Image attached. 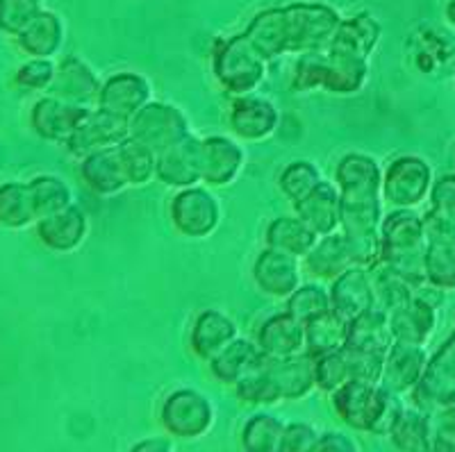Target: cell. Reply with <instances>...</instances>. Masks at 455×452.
<instances>
[{
	"mask_svg": "<svg viewBox=\"0 0 455 452\" xmlns=\"http://www.w3.org/2000/svg\"><path fill=\"white\" fill-rule=\"evenodd\" d=\"M35 234L46 250L55 255H71L87 242L89 216L78 202H73L67 210L39 218L35 223Z\"/></svg>",
	"mask_w": 455,
	"mask_h": 452,
	"instance_id": "ac0fdd59",
	"label": "cell"
},
{
	"mask_svg": "<svg viewBox=\"0 0 455 452\" xmlns=\"http://www.w3.org/2000/svg\"><path fill=\"white\" fill-rule=\"evenodd\" d=\"M267 64L243 35L221 39L212 52V75L230 98L258 91L267 77Z\"/></svg>",
	"mask_w": 455,
	"mask_h": 452,
	"instance_id": "8992f818",
	"label": "cell"
},
{
	"mask_svg": "<svg viewBox=\"0 0 455 452\" xmlns=\"http://www.w3.org/2000/svg\"><path fill=\"white\" fill-rule=\"evenodd\" d=\"M351 380L348 373V361L344 355V348L328 353V355L315 357V386L321 393L331 396L332 391L339 389L341 385H347Z\"/></svg>",
	"mask_w": 455,
	"mask_h": 452,
	"instance_id": "7dc6e473",
	"label": "cell"
},
{
	"mask_svg": "<svg viewBox=\"0 0 455 452\" xmlns=\"http://www.w3.org/2000/svg\"><path fill=\"white\" fill-rule=\"evenodd\" d=\"M328 293H331L332 312H337L347 321L357 319V316H363L369 309L376 307L369 268L353 266L344 271L339 278L328 284Z\"/></svg>",
	"mask_w": 455,
	"mask_h": 452,
	"instance_id": "484cf974",
	"label": "cell"
},
{
	"mask_svg": "<svg viewBox=\"0 0 455 452\" xmlns=\"http://www.w3.org/2000/svg\"><path fill=\"white\" fill-rule=\"evenodd\" d=\"M348 325L351 321H347L344 316H339L337 312H328L323 316H319L316 321L306 325V353L315 360V357L328 355V353H335V350L344 348L348 337Z\"/></svg>",
	"mask_w": 455,
	"mask_h": 452,
	"instance_id": "74e56055",
	"label": "cell"
},
{
	"mask_svg": "<svg viewBox=\"0 0 455 452\" xmlns=\"http://www.w3.org/2000/svg\"><path fill=\"white\" fill-rule=\"evenodd\" d=\"M223 218L221 202L207 185L173 191L169 201V221L185 239H207L219 230Z\"/></svg>",
	"mask_w": 455,
	"mask_h": 452,
	"instance_id": "ba28073f",
	"label": "cell"
},
{
	"mask_svg": "<svg viewBox=\"0 0 455 452\" xmlns=\"http://www.w3.org/2000/svg\"><path fill=\"white\" fill-rule=\"evenodd\" d=\"M36 214L32 207L28 180L0 182V227L10 232H23L35 227Z\"/></svg>",
	"mask_w": 455,
	"mask_h": 452,
	"instance_id": "e575fe53",
	"label": "cell"
},
{
	"mask_svg": "<svg viewBox=\"0 0 455 452\" xmlns=\"http://www.w3.org/2000/svg\"><path fill=\"white\" fill-rule=\"evenodd\" d=\"M239 337V328L233 316H228L221 309H203L194 316L189 325V350L201 361H210L217 353H221L230 341Z\"/></svg>",
	"mask_w": 455,
	"mask_h": 452,
	"instance_id": "603a6c76",
	"label": "cell"
},
{
	"mask_svg": "<svg viewBox=\"0 0 455 452\" xmlns=\"http://www.w3.org/2000/svg\"><path fill=\"white\" fill-rule=\"evenodd\" d=\"M130 137V121L121 119L116 114L105 112L100 107H93L87 114V119L78 125V130L73 132L71 139L64 144L71 157L76 160H84L87 155L100 153V150L116 148L124 144Z\"/></svg>",
	"mask_w": 455,
	"mask_h": 452,
	"instance_id": "5bb4252c",
	"label": "cell"
},
{
	"mask_svg": "<svg viewBox=\"0 0 455 452\" xmlns=\"http://www.w3.org/2000/svg\"><path fill=\"white\" fill-rule=\"evenodd\" d=\"M323 180L319 166L310 160H294L278 173V189L290 202L300 201Z\"/></svg>",
	"mask_w": 455,
	"mask_h": 452,
	"instance_id": "ee69618b",
	"label": "cell"
},
{
	"mask_svg": "<svg viewBox=\"0 0 455 452\" xmlns=\"http://www.w3.org/2000/svg\"><path fill=\"white\" fill-rule=\"evenodd\" d=\"M233 391L235 398L242 405L253 407V409H271V407L284 402L278 382L274 380L269 370L264 369V364L258 370H253V373H249L246 377H242L233 386Z\"/></svg>",
	"mask_w": 455,
	"mask_h": 452,
	"instance_id": "ab89813d",
	"label": "cell"
},
{
	"mask_svg": "<svg viewBox=\"0 0 455 452\" xmlns=\"http://www.w3.org/2000/svg\"><path fill=\"white\" fill-rule=\"evenodd\" d=\"M380 39V23L367 12L341 19L332 42L328 44V80L323 91L332 96H353L363 91L369 80V57Z\"/></svg>",
	"mask_w": 455,
	"mask_h": 452,
	"instance_id": "3957f363",
	"label": "cell"
},
{
	"mask_svg": "<svg viewBox=\"0 0 455 452\" xmlns=\"http://www.w3.org/2000/svg\"><path fill=\"white\" fill-rule=\"evenodd\" d=\"M80 180L92 194L100 195V198L119 195L125 189H130L116 148L100 150V153L87 155L84 160H80Z\"/></svg>",
	"mask_w": 455,
	"mask_h": 452,
	"instance_id": "f1b7e54d",
	"label": "cell"
},
{
	"mask_svg": "<svg viewBox=\"0 0 455 452\" xmlns=\"http://www.w3.org/2000/svg\"><path fill=\"white\" fill-rule=\"evenodd\" d=\"M16 44L28 57L52 59L64 44V23L51 10H44L35 21L16 36Z\"/></svg>",
	"mask_w": 455,
	"mask_h": 452,
	"instance_id": "836d02e7",
	"label": "cell"
},
{
	"mask_svg": "<svg viewBox=\"0 0 455 452\" xmlns=\"http://www.w3.org/2000/svg\"><path fill=\"white\" fill-rule=\"evenodd\" d=\"M403 396H396L385 386L373 382L348 380L331 393V409L353 432H364L371 437L392 434L394 425L405 411Z\"/></svg>",
	"mask_w": 455,
	"mask_h": 452,
	"instance_id": "277c9868",
	"label": "cell"
},
{
	"mask_svg": "<svg viewBox=\"0 0 455 452\" xmlns=\"http://www.w3.org/2000/svg\"><path fill=\"white\" fill-rule=\"evenodd\" d=\"M150 100H153V87L148 77L135 71H116L103 80L96 107L130 121Z\"/></svg>",
	"mask_w": 455,
	"mask_h": 452,
	"instance_id": "d6986e66",
	"label": "cell"
},
{
	"mask_svg": "<svg viewBox=\"0 0 455 452\" xmlns=\"http://www.w3.org/2000/svg\"><path fill=\"white\" fill-rule=\"evenodd\" d=\"M446 19L455 28V0H449V5H446Z\"/></svg>",
	"mask_w": 455,
	"mask_h": 452,
	"instance_id": "680465c9",
	"label": "cell"
},
{
	"mask_svg": "<svg viewBox=\"0 0 455 452\" xmlns=\"http://www.w3.org/2000/svg\"><path fill=\"white\" fill-rule=\"evenodd\" d=\"M300 264H303L306 273L315 282L328 284L339 278L344 271L353 268L351 259H348L347 242H344L341 232H332L328 237L316 239L315 248L300 259Z\"/></svg>",
	"mask_w": 455,
	"mask_h": 452,
	"instance_id": "4dcf8cb0",
	"label": "cell"
},
{
	"mask_svg": "<svg viewBox=\"0 0 455 452\" xmlns=\"http://www.w3.org/2000/svg\"><path fill=\"white\" fill-rule=\"evenodd\" d=\"M280 125L278 105L267 96L246 93V96L230 98L228 105V128L239 141H267L275 134Z\"/></svg>",
	"mask_w": 455,
	"mask_h": 452,
	"instance_id": "7c38bea8",
	"label": "cell"
},
{
	"mask_svg": "<svg viewBox=\"0 0 455 452\" xmlns=\"http://www.w3.org/2000/svg\"><path fill=\"white\" fill-rule=\"evenodd\" d=\"M392 344L394 337L392 329H389V316L383 309L373 307L351 321L344 348L357 350V353H373V355H387Z\"/></svg>",
	"mask_w": 455,
	"mask_h": 452,
	"instance_id": "d6a6232c",
	"label": "cell"
},
{
	"mask_svg": "<svg viewBox=\"0 0 455 452\" xmlns=\"http://www.w3.org/2000/svg\"><path fill=\"white\" fill-rule=\"evenodd\" d=\"M300 266H303L300 259L264 246L255 255L251 275H253L255 287L267 298L287 300L303 284V271H300Z\"/></svg>",
	"mask_w": 455,
	"mask_h": 452,
	"instance_id": "e0dca14e",
	"label": "cell"
},
{
	"mask_svg": "<svg viewBox=\"0 0 455 452\" xmlns=\"http://www.w3.org/2000/svg\"><path fill=\"white\" fill-rule=\"evenodd\" d=\"M92 109L68 103L52 93H44V96H36L35 103L30 105L28 123L42 141L64 146Z\"/></svg>",
	"mask_w": 455,
	"mask_h": 452,
	"instance_id": "4fadbf2b",
	"label": "cell"
},
{
	"mask_svg": "<svg viewBox=\"0 0 455 452\" xmlns=\"http://www.w3.org/2000/svg\"><path fill=\"white\" fill-rule=\"evenodd\" d=\"M28 189H30L32 207H35L36 221L46 218V216L57 214V211L67 210L76 202L71 185L64 178L55 173H36L28 180Z\"/></svg>",
	"mask_w": 455,
	"mask_h": 452,
	"instance_id": "d590c367",
	"label": "cell"
},
{
	"mask_svg": "<svg viewBox=\"0 0 455 452\" xmlns=\"http://www.w3.org/2000/svg\"><path fill=\"white\" fill-rule=\"evenodd\" d=\"M255 344L262 350L264 360H287L306 353V325L291 316L287 309L275 312L259 323Z\"/></svg>",
	"mask_w": 455,
	"mask_h": 452,
	"instance_id": "44dd1931",
	"label": "cell"
},
{
	"mask_svg": "<svg viewBox=\"0 0 455 452\" xmlns=\"http://www.w3.org/2000/svg\"><path fill=\"white\" fill-rule=\"evenodd\" d=\"M453 334H455V328H453Z\"/></svg>",
	"mask_w": 455,
	"mask_h": 452,
	"instance_id": "91938a15",
	"label": "cell"
},
{
	"mask_svg": "<svg viewBox=\"0 0 455 452\" xmlns=\"http://www.w3.org/2000/svg\"><path fill=\"white\" fill-rule=\"evenodd\" d=\"M42 12V0H0V32L16 39Z\"/></svg>",
	"mask_w": 455,
	"mask_h": 452,
	"instance_id": "c3c4849f",
	"label": "cell"
},
{
	"mask_svg": "<svg viewBox=\"0 0 455 452\" xmlns=\"http://www.w3.org/2000/svg\"><path fill=\"white\" fill-rule=\"evenodd\" d=\"M389 443L398 452H424L426 446L433 439V423L430 414H426L419 407H405L403 416L398 418L389 434Z\"/></svg>",
	"mask_w": 455,
	"mask_h": 452,
	"instance_id": "f35d334b",
	"label": "cell"
},
{
	"mask_svg": "<svg viewBox=\"0 0 455 452\" xmlns=\"http://www.w3.org/2000/svg\"><path fill=\"white\" fill-rule=\"evenodd\" d=\"M433 169L419 155H396L383 169V201L389 210H414L433 189Z\"/></svg>",
	"mask_w": 455,
	"mask_h": 452,
	"instance_id": "9c48e42d",
	"label": "cell"
},
{
	"mask_svg": "<svg viewBox=\"0 0 455 452\" xmlns=\"http://www.w3.org/2000/svg\"><path fill=\"white\" fill-rule=\"evenodd\" d=\"M430 210L426 214H430L433 218L442 223H449L455 227V173L442 175L433 182V189L428 194Z\"/></svg>",
	"mask_w": 455,
	"mask_h": 452,
	"instance_id": "f907efd6",
	"label": "cell"
},
{
	"mask_svg": "<svg viewBox=\"0 0 455 452\" xmlns=\"http://www.w3.org/2000/svg\"><path fill=\"white\" fill-rule=\"evenodd\" d=\"M284 423L278 414L269 409L253 411L239 430V448L242 452H275Z\"/></svg>",
	"mask_w": 455,
	"mask_h": 452,
	"instance_id": "8d00e7d4",
	"label": "cell"
},
{
	"mask_svg": "<svg viewBox=\"0 0 455 452\" xmlns=\"http://www.w3.org/2000/svg\"><path fill=\"white\" fill-rule=\"evenodd\" d=\"M246 164V150L242 141L228 134L201 137V175L203 185L210 189L230 186Z\"/></svg>",
	"mask_w": 455,
	"mask_h": 452,
	"instance_id": "9a60e30c",
	"label": "cell"
},
{
	"mask_svg": "<svg viewBox=\"0 0 455 452\" xmlns=\"http://www.w3.org/2000/svg\"><path fill=\"white\" fill-rule=\"evenodd\" d=\"M424 452H455V446H453V443L444 441V439L435 437V434H433V439H430V443L426 446Z\"/></svg>",
	"mask_w": 455,
	"mask_h": 452,
	"instance_id": "6f0895ef",
	"label": "cell"
},
{
	"mask_svg": "<svg viewBox=\"0 0 455 452\" xmlns=\"http://www.w3.org/2000/svg\"><path fill=\"white\" fill-rule=\"evenodd\" d=\"M383 264L396 271L410 287L426 284V226L417 210H389L380 223Z\"/></svg>",
	"mask_w": 455,
	"mask_h": 452,
	"instance_id": "5b68a950",
	"label": "cell"
},
{
	"mask_svg": "<svg viewBox=\"0 0 455 452\" xmlns=\"http://www.w3.org/2000/svg\"><path fill=\"white\" fill-rule=\"evenodd\" d=\"M387 316L392 337L398 344L426 345L437 328V307L426 303L417 293L408 303L389 312Z\"/></svg>",
	"mask_w": 455,
	"mask_h": 452,
	"instance_id": "4316f807",
	"label": "cell"
},
{
	"mask_svg": "<svg viewBox=\"0 0 455 452\" xmlns=\"http://www.w3.org/2000/svg\"><path fill=\"white\" fill-rule=\"evenodd\" d=\"M128 452H176L173 439L166 437H144L128 448Z\"/></svg>",
	"mask_w": 455,
	"mask_h": 452,
	"instance_id": "9f6ffc18",
	"label": "cell"
},
{
	"mask_svg": "<svg viewBox=\"0 0 455 452\" xmlns=\"http://www.w3.org/2000/svg\"><path fill=\"white\" fill-rule=\"evenodd\" d=\"M426 364H428L426 345H410L394 341L392 348L387 350V357H385L383 376H380L378 385L396 393V396H410L414 386L419 385Z\"/></svg>",
	"mask_w": 455,
	"mask_h": 452,
	"instance_id": "cb8c5ba5",
	"label": "cell"
},
{
	"mask_svg": "<svg viewBox=\"0 0 455 452\" xmlns=\"http://www.w3.org/2000/svg\"><path fill=\"white\" fill-rule=\"evenodd\" d=\"M262 364L264 355L262 350L258 348V344H255V339L237 337L221 353H217L212 360L207 361V369H210V373H212V377L217 382H221L226 386H235L242 377L258 370Z\"/></svg>",
	"mask_w": 455,
	"mask_h": 452,
	"instance_id": "83f0119b",
	"label": "cell"
},
{
	"mask_svg": "<svg viewBox=\"0 0 455 452\" xmlns=\"http://www.w3.org/2000/svg\"><path fill=\"white\" fill-rule=\"evenodd\" d=\"M344 234V232H341ZM347 242L348 259L351 266L373 268L383 262V246H380V230L369 232V234H344Z\"/></svg>",
	"mask_w": 455,
	"mask_h": 452,
	"instance_id": "681fc988",
	"label": "cell"
},
{
	"mask_svg": "<svg viewBox=\"0 0 455 452\" xmlns=\"http://www.w3.org/2000/svg\"><path fill=\"white\" fill-rule=\"evenodd\" d=\"M157 418L171 439L198 441L217 425V407L196 386H178L164 396Z\"/></svg>",
	"mask_w": 455,
	"mask_h": 452,
	"instance_id": "52a82bcc",
	"label": "cell"
},
{
	"mask_svg": "<svg viewBox=\"0 0 455 452\" xmlns=\"http://www.w3.org/2000/svg\"><path fill=\"white\" fill-rule=\"evenodd\" d=\"M156 180L173 191L203 185L201 137H189L173 148L157 155Z\"/></svg>",
	"mask_w": 455,
	"mask_h": 452,
	"instance_id": "7402d4cb",
	"label": "cell"
},
{
	"mask_svg": "<svg viewBox=\"0 0 455 452\" xmlns=\"http://www.w3.org/2000/svg\"><path fill=\"white\" fill-rule=\"evenodd\" d=\"M321 432L307 421H287L275 452H316Z\"/></svg>",
	"mask_w": 455,
	"mask_h": 452,
	"instance_id": "816d5d0a",
	"label": "cell"
},
{
	"mask_svg": "<svg viewBox=\"0 0 455 452\" xmlns=\"http://www.w3.org/2000/svg\"><path fill=\"white\" fill-rule=\"evenodd\" d=\"M412 405L426 414L455 405V334L428 355L419 385L410 393Z\"/></svg>",
	"mask_w": 455,
	"mask_h": 452,
	"instance_id": "8fae6325",
	"label": "cell"
},
{
	"mask_svg": "<svg viewBox=\"0 0 455 452\" xmlns=\"http://www.w3.org/2000/svg\"><path fill=\"white\" fill-rule=\"evenodd\" d=\"M344 355H347L351 380L373 382V385H378V382H380V376H383V366H385V357L387 355L357 353V350H348V348H344Z\"/></svg>",
	"mask_w": 455,
	"mask_h": 452,
	"instance_id": "f5cc1de1",
	"label": "cell"
},
{
	"mask_svg": "<svg viewBox=\"0 0 455 452\" xmlns=\"http://www.w3.org/2000/svg\"><path fill=\"white\" fill-rule=\"evenodd\" d=\"M121 157V164H124L125 178H128L130 186H146L150 180H156L157 170V153L150 150L148 146L141 144V141L128 139L124 144L116 146Z\"/></svg>",
	"mask_w": 455,
	"mask_h": 452,
	"instance_id": "7bdbcfd3",
	"label": "cell"
},
{
	"mask_svg": "<svg viewBox=\"0 0 455 452\" xmlns=\"http://www.w3.org/2000/svg\"><path fill=\"white\" fill-rule=\"evenodd\" d=\"M371 273V284H373V296H376V307L383 309L385 313L394 312L396 307L408 303L414 296V287H410L396 271L387 266V264H376L369 268Z\"/></svg>",
	"mask_w": 455,
	"mask_h": 452,
	"instance_id": "b9f144b4",
	"label": "cell"
},
{
	"mask_svg": "<svg viewBox=\"0 0 455 452\" xmlns=\"http://www.w3.org/2000/svg\"><path fill=\"white\" fill-rule=\"evenodd\" d=\"M316 239L319 237L315 232L294 214L275 216L264 227V246L291 255L296 259L306 258L307 252L315 248Z\"/></svg>",
	"mask_w": 455,
	"mask_h": 452,
	"instance_id": "1f68e13d",
	"label": "cell"
},
{
	"mask_svg": "<svg viewBox=\"0 0 455 452\" xmlns=\"http://www.w3.org/2000/svg\"><path fill=\"white\" fill-rule=\"evenodd\" d=\"M100 87H103V80L83 57L67 55L57 62L55 83L48 93L73 105H80V107L92 109L99 103Z\"/></svg>",
	"mask_w": 455,
	"mask_h": 452,
	"instance_id": "ffe728a7",
	"label": "cell"
},
{
	"mask_svg": "<svg viewBox=\"0 0 455 452\" xmlns=\"http://www.w3.org/2000/svg\"><path fill=\"white\" fill-rule=\"evenodd\" d=\"M264 369L278 382L284 402L306 400L315 386V360L307 353L287 357V360H264Z\"/></svg>",
	"mask_w": 455,
	"mask_h": 452,
	"instance_id": "f546056e",
	"label": "cell"
},
{
	"mask_svg": "<svg viewBox=\"0 0 455 452\" xmlns=\"http://www.w3.org/2000/svg\"><path fill=\"white\" fill-rule=\"evenodd\" d=\"M130 137L156 150L157 155L192 137V125L178 105L150 100L130 119Z\"/></svg>",
	"mask_w": 455,
	"mask_h": 452,
	"instance_id": "30bf717a",
	"label": "cell"
},
{
	"mask_svg": "<svg viewBox=\"0 0 455 452\" xmlns=\"http://www.w3.org/2000/svg\"><path fill=\"white\" fill-rule=\"evenodd\" d=\"M426 284L440 291H455V227L424 214Z\"/></svg>",
	"mask_w": 455,
	"mask_h": 452,
	"instance_id": "2e32d148",
	"label": "cell"
},
{
	"mask_svg": "<svg viewBox=\"0 0 455 452\" xmlns=\"http://www.w3.org/2000/svg\"><path fill=\"white\" fill-rule=\"evenodd\" d=\"M284 309L294 316L299 323L307 325L316 321L319 316L328 313L332 309L331 305V293L323 282H303L290 298L284 300Z\"/></svg>",
	"mask_w": 455,
	"mask_h": 452,
	"instance_id": "60d3db41",
	"label": "cell"
},
{
	"mask_svg": "<svg viewBox=\"0 0 455 452\" xmlns=\"http://www.w3.org/2000/svg\"><path fill=\"white\" fill-rule=\"evenodd\" d=\"M339 23L341 16L335 7L323 3H290L258 12L242 35L267 62H274L290 52L303 55L326 51Z\"/></svg>",
	"mask_w": 455,
	"mask_h": 452,
	"instance_id": "6da1fadb",
	"label": "cell"
},
{
	"mask_svg": "<svg viewBox=\"0 0 455 452\" xmlns=\"http://www.w3.org/2000/svg\"><path fill=\"white\" fill-rule=\"evenodd\" d=\"M316 452H363V450H360L357 441L348 434V432L328 430V432H321Z\"/></svg>",
	"mask_w": 455,
	"mask_h": 452,
	"instance_id": "db71d44e",
	"label": "cell"
},
{
	"mask_svg": "<svg viewBox=\"0 0 455 452\" xmlns=\"http://www.w3.org/2000/svg\"><path fill=\"white\" fill-rule=\"evenodd\" d=\"M57 62L52 59H39V57H28L26 62L19 64L14 71V84L26 93H44L51 91L55 83Z\"/></svg>",
	"mask_w": 455,
	"mask_h": 452,
	"instance_id": "bcb514c9",
	"label": "cell"
},
{
	"mask_svg": "<svg viewBox=\"0 0 455 452\" xmlns=\"http://www.w3.org/2000/svg\"><path fill=\"white\" fill-rule=\"evenodd\" d=\"M335 185L339 189V232L369 234L380 230L385 216L383 166L373 155L351 150L335 164Z\"/></svg>",
	"mask_w": 455,
	"mask_h": 452,
	"instance_id": "7a4b0ae2",
	"label": "cell"
},
{
	"mask_svg": "<svg viewBox=\"0 0 455 452\" xmlns=\"http://www.w3.org/2000/svg\"><path fill=\"white\" fill-rule=\"evenodd\" d=\"M430 423H433L435 437L444 439V441L455 446V405L444 407L440 411H433L430 414Z\"/></svg>",
	"mask_w": 455,
	"mask_h": 452,
	"instance_id": "11a10c76",
	"label": "cell"
},
{
	"mask_svg": "<svg viewBox=\"0 0 455 452\" xmlns=\"http://www.w3.org/2000/svg\"><path fill=\"white\" fill-rule=\"evenodd\" d=\"M328 80V57L326 51L303 52L296 57L294 71H291V91L312 93L323 91Z\"/></svg>",
	"mask_w": 455,
	"mask_h": 452,
	"instance_id": "f6af8a7d",
	"label": "cell"
},
{
	"mask_svg": "<svg viewBox=\"0 0 455 452\" xmlns=\"http://www.w3.org/2000/svg\"><path fill=\"white\" fill-rule=\"evenodd\" d=\"M339 205L341 198L335 180L323 178L310 194L291 202V210L316 237H328L332 232H339Z\"/></svg>",
	"mask_w": 455,
	"mask_h": 452,
	"instance_id": "d4e9b609",
	"label": "cell"
}]
</instances>
